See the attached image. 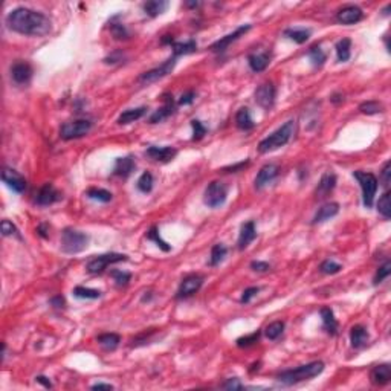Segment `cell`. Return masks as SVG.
<instances>
[{
  "instance_id": "cell-1",
  "label": "cell",
  "mask_w": 391,
  "mask_h": 391,
  "mask_svg": "<svg viewBox=\"0 0 391 391\" xmlns=\"http://www.w3.org/2000/svg\"><path fill=\"white\" fill-rule=\"evenodd\" d=\"M7 25L11 31L29 37H43L51 32V20L34 10L16 8L7 16Z\"/></svg>"
},
{
  "instance_id": "cell-2",
  "label": "cell",
  "mask_w": 391,
  "mask_h": 391,
  "mask_svg": "<svg viewBox=\"0 0 391 391\" xmlns=\"http://www.w3.org/2000/svg\"><path fill=\"white\" fill-rule=\"evenodd\" d=\"M324 370V364L321 361H315V362H310V364H306V365H300L297 368H292V370H286V371H281L277 379L278 382L284 383V385H294V383H298V382H303V380H309L318 374H321Z\"/></svg>"
},
{
  "instance_id": "cell-3",
  "label": "cell",
  "mask_w": 391,
  "mask_h": 391,
  "mask_svg": "<svg viewBox=\"0 0 391 391\" xmlns=\"http://www.w3.org/2000/svg\"><path fill=\"white\" fill-rule=\"evenodd\" d=\"M295 127H297V124H295L294 119L287 121L280 128H277L272 135H269L268 138L260 141L258 151L260 153H269V151H274L280 147H284L292 139V136L295 133Z\"/></svg>"
},
{
  "instance_id": "cell-4",
  "label": "cell",
  "mask_w": 391,
  "mask_h": 391,
  "mask_svg": "<svg viewBox=\"0 0 391 391\" xmlns=\"http://www.w3.org/2000/svg\"><path fill=\"white\" fill-rule=\"evenodd\" d=\"M87 245H89V236L86 233H81L72 228H66L61 233V251L64 254H69V255L78 254L84 251Z\"/></svg>"
},
{
  "instance_id": "cell-5",
  "label": "cell",
  "mask_w": 391,
  "mask_h": 391,
  "mask_svg": "<svg viewBox=\"0 0 391 391\" xmlns=\"http://www.w3.org/2000/svg\"><path fill=\"white\" fill-rule=\"evenodd\" d=\"M353 177L359 182V186L362 189V202L365 208H371L373 202H374V196L377 191V179L373 173H367V171H354Z\"/></svg>"
},
{
  "instance_id": "cell-6",
  "label": "cell",
  "mask_w": 391,
  "mask_h": 391,
  "mask_svg": "<svg viewBox=\"0 0 391 391\" xmlns=\"http://www.w3.org/2000/svg\"><path fill=\"white\" fill-rule=\"evenodd\" d=\"M226 198H228V188H226V185L219 182V180H214L205 189L204 202L210 208H219V207H222L226 202Z\"/></svg>"
},
{
  "instance_id": "cell-7",
  "label": "cell",
  "mask_w": 391,
  "mask_h": 391,
  "mask_svg": "<svg viewBox=\"0 0 391 391\" xmlns=\"http://www.w3.org/2000/svg\"><path fill=\"white\" fill-rule=\"evenodd\" d=\"M92 128V122L89 119H75V121H68L61 125L60 128V136L64 141L71 139H78L86 136Z\"/></svg>"
},
{
  "instance_id": "cell-8",
  "label": "cell",
  "mask_w": 391,
  "mask_h": 391,
  "mask_svg": "<svg viewBox=\"0 0 391 391\" xmlns=\"http://www.w3.org/2000/svg\"><path fill=\"white\" fill-rule=\"evenodd\" d=\"M125 260H127V255H124V254H115V252L103 254V255H98V257L92 258L87 263V271L90 274H101L109 265L118 263V262H125Z\"/></svg>"
},
{
  "instance_id": "cell-9",
  "label": "cell",
  "mask_w": 391,
  "mask_h": 391,
  "mask_svg": "<svg viewBox=\"0 0 391 391\" xmlns=\"http://www.w3.org/2000/svg\"><path fill=\"white\" fill-rule=\"evenodd\" d=\"M176 57H171V58H168L167 61H164L159 68H154V69H151V71H148V72H145V74H142L141 77H139V81L141 83H144V84H150V83H154V81H157V80H160V78H164V77H167L168 74H171V71L174 69V66H176Z\"/></svg>"
},
{
  "instance_id": "cell-10",
  "label": "cell",
  "mask_w": 391,
  "mask_h": 391,
  "mask_svg": "<svg viewBox=\"0 0 391 391\" xmlns=\"http://www.w3.org/2000/svg\"><path fill=\"white\" fill-rule=\"evenodd\" d=\"M277 89L272 83H265L255 90V103L263 109H271L275 103Z\"/></svg>"
},
{
  "instance_id": "cell-11",
  "label": "cell",
  "mask_w": 391,
  "mask_h": 391,
  "mask_svg": "<svg viewBox=\"0 0 391 391\" xmlns=\"http://www.w3.org/2000/svg\"><path fill=\"white\" fill-rule=\"evenodd\" d=\"M204 284V277L202 275H188L186 278L182 280L179 290H177V298H188L192 297L196 292H199V289Z\"/></svg>"
},
{
  "instance_id": "cell-12",
  "label": "cell",
  "mask_w": 391,
  "mask_h": 391,
  "mask_svg": "<svg viewBox=\"0 0 391 391\" xmlns=\"http://www.w3.org/2000/svg\"><path fill=\"white\" fill-rule=\"evenodd\" d=\"M60 199H61V194L57 191V188L52 183H45L37 192L36 204L40 207H49V205L58 202Z\"/></svg>"
},
{
  "instance_id": "cell-13",
  "label": "cell",
  "mask_w": 391,
  "mask_h": 391,
  "mask_svg": "<svg viewBox=\"0 0 391 391\" xmlns=\"http://www.w3.org/2000/svg\"><path fill=\"white\" fill-rule=\"evenodd\" d=\"M2 180L16 192L22 194L26 189V179L13 168H4L2 171Z\"/></svg>"
},
{
  "instance_id": "cell-14",
  "label": "cell",
  "mask_w": 391,
  "mask_h": 391,
  "mask_svg": "<svg viewBox=\"0 0 391 391\" xmlns=\"http://www.w3.org/2000/svg\"><path fill=\"white\" fill-rule=\"evenodd\" d=\"M280 168L275 164H266L260 168L257 177H255V188L257 189H263L265 186H268L271 182L275 180V177L278 176Z\"/></svg>"
},
{
  "instance_id": "cell-15",
  "label": "cell",
  "mask_w": 391,
  "mask_h": 391,
  "mask_svg": "<svg viewBox=\"0 0 391 391\" xmlns=\"http://www.w3.org/2000/svg\"><path fill=\"white\" fill-rule=\"evenodd\" d=\"M251 29V25H243V26H240V28H237L234 32H231V34H228L226 37H223V39H220V40H217L216 43H213L211 45V51L213 52H223L231 43H234L236 40H239L243 34H246L248 31Z\"/></svg>"
},
{
  "instance_id": "cell-16",
  "label": "cell",
  "mask_w": 391,
  "mask_h": 391,
  "mask_svg": "<svg viewBox=\"0 0 391 391\" xmlns=\"http://www.w3.org/2000/svg\"><path fill=\"white\" fill-rule=\"evenodd\" d=\"M11 77L17 84H28L32 78V68L25 61H17L11 66Z\"/></svg>"
},
{
  "instance_id": "cell-17",
  "label": "cell",
  "mask_w": 391,
  "mask_h": 391,
  "mask_svg": "<svg viewBox=\"0 0 391 391\" xmlns=\"http://www.w3.org/2000/svg\"><path fill=\"white\" fill-rule=\"evenodd\" d=\"M362 16L364 14H362L361 8H357L354 5H348V7H344L342 10L338 11L336 19L342 25H354V23H357L362 19Z\"/></svg>"
},
{
  "instance_id": "cell-18",
  "label": "cell",
  "mask_w": 391,
  "mask_h": 391,
  "mask_svg": "<svg viewBox=\"0 0 391 391\" xmlns=\"http://www.w3.org/2000/svg\"><path fill=\"white\" fill-rule=\"evenodd\" d=\"M162 100H164V106L160 109H157L151 118H150V122L151 124H157V122H162L164 119H167L173 112H174V100L170 93H164L162 95Z\"/></svg>"
},
{
  "instance_id": "cell-19",
  "label": "cell",
  "mask_w": 391,
  "mask_h": 391,
  "mask_svg": "<svg viewBox=\"0 0 391 391\" xmlns=\"http://www.w3.org/2000/svg\"><path fill=\"white\" fill-rule=\"evenodd\" d=\"M145 154L148 157H151L153 160H157V162H170L176 154V148L173 147H156V145H151L147 148Z\"/></svg>"
},
{
  "instance_id": "cell-20",
  "label": "cell",
  "mask_w": 391,
  "mask_h": 391,
  "mask_svg": "<svg viewBox=\"0 0 391 391\" xmlns=\"http://www.w3.org/2000/svg\"><path fill=\"white\" fill-rule=\"evenodd\" d=\"M257 237V231H255V223L252 220L246 222L242 225V230H240V236H239V249L243 251L249 246L251 242H254V239Z\"/></svg>"
},
{
  "instance_id": "cell-21",
  "label": "cell",
  "mask_w": 391,
  "mask_h": 391,
  "mask_svg": "<svg viewBox=\"0 0 391 391\" xmlns=\"http://www.w3.org/2000/svg\"><path fill=\"white\" fill-rule=\"evenodd\" d=\"M370 377H371V382L374 385H386L391 379V367L388 364H380V365H376L371 373H370Z\"/></svg>"
},
{
  "instance_id": "cell-22",
  "label": "cell",
  "mask_w": 391,
  "mask_h": 391,
  "mask_svg": "<svg viewBox=\"0 0 391 391\" xmlns=\"http://www.w3.org/2000/svg\"><path fill=\"white\" fill-rule=\"evenodd\" d=\"M135 170V159L132 156H125V157H118L113 167V174L118 177H128Z\"/></svg>"
},
{
  "instance_id": "cell-23",
  "label": "cell",
  "mask_w": 391,
  "mask_h": 391,
  "mask_svg": "<svg viewBox=\"0 0 391 391\" xmlns=\"http://www.w3.org/2000/svg\"><path fill=\"white\" fill-rule=\"evenodd\" d=\"M338 213H339V205H338V204H335V202H332V204H325V205H322V207L318 210V213L315 214V217H313V223L316 225V223L327 222V220H330L332 217H335Z\"/></svg>"
},
{
  "instance_id": "cell-24",
  "label": "cell",
  "mask_w": 391,
  "mask_h": 391,
  "mask_svg": "<svg viewBox=\"0 0 391 391\" xmlns=\"http://www.w3.org/2000/svg\"><path fill=\"white\" fill-rule=\"evenodd\" d=\"M248 63H249V68L254 72H263L269 66V63H271V55H269V52L251 54L248 57Z\"/></svg>"
},
{
  "instance_id": "cell-25",
  "label": "cell",
  "mask_w": 391,
  "mask_h": 391,
  "mask_svg": "<svg viewBox=\"0 0 391 391\" xmlns=\"http://www.w3.org/2000/svg\"><path fill=\"white\" fill-rule=\"evenodd\" d=\"M236 124H237V127H239L240 130H243V132H248V130H252V128H254L255 122H254V119H252V116H251L249 109L242 107V109L236 113Z\"/></svg>"
},
{
  "instance_id": "cell-26",
  "label": "cell",
  "mask_w": 391,
  "mask_h": 391,
  "mask_svg": "<svg viewBox=\"0 0 391 391\" xmlns=\"http://www.w3.org/2000/svg\"><path fill=\"white\" fill-rule=\"evenodd\" d=\"M350 342L354 348H362L368 342V332L362 325H354L350 330Z\"/></svg>"
},
{
  "instance_id": "cell-27",
  "label": "cell",
  "mask_w": 391,
  "mask_h": 391,
  "mask_svg": "<svg viewBox=\"0 0 391 391\" xmlns=\"http://www.w3.org/2000/svg\"><path fill=\"white\" fill-rule=\"evenodd\" d=\"M335 185H336V176H335V173L329 171L321 177V180L318 183V188H316V194L319 196V198H324L325 194H329L335 188Z\"/></svg>"
},
{
  "instance_id": "cell-28",
  "label": "cell",
  "mask_w": 391,
  "mask_h": 391,
  "mask_svg": "<svg viewBox=\"0 0 391 391\" xmlns=\"http://www.w3.org/2000/svg\"><path fill=\"white\" fill-rule=\"evenodd\" d=\"M321 318H322V325L327 333L336 335L338 332V321L333 315V310L330 307H322L321 309Z\"/></svg>"
},
{
  "instance_id": "cell-29",
  "label": "cell",
  "mask_w": 391,
  "mask_h": 391,
  "mask_svg": "<svg viewBox=\"0 0 391 391\" xmlns=\"http://www.w3.org/2000/svg\"><path fill=\"white\" fill-rule=\"evenodd\" d=\"M173 57H180V55H186L191 52L198 51V43L194 40H188V42H174L173 45Z\"/></svg>"
},
{
  "instance_id": "cell-30",
  "label": "cell",
  "mask_w": 391,
  "mask_h": 391,
  "mask_svg": "<svg viewBox=\"0 0 391 391\" xmlns=\"http://www.w3.org/2000/svg\"><path fill=\"white\" fill-rule=\"evenodd\" d=\"M142 8L148 17H157L168 8V2H165V0H151V2L144 4Z\"/></svg>"
},
{
  "instance_id": "cell-31",
  "label": "cell",
  "mask_w": 391,
  "mask_h": 391,
  "mask_svg": "<svg viewBox=\"0 0 391 391\" xmlns=\"http://www.w3.org/2000/svg\"><path fill=\"white\" fill-rule=\"evenodd\" d=\"M147 109L145 107H138V109H128L125 112H122L118 118V124L121 125H125V124H130L133 121H138L139 118H142L145 115Z\"/></svg>"
},
{
  "instance_id": "cell-32",
  "label": "cell",
  "mask_w": 391,
  "mask_h": 391,
  "mask_svg": "<svg viewBox=\"0 0 391 391\" xmlns=\"http://www.w3.org/2000/svg\"><path fill=\"white\" fill-rule=\"evenodd\" d=\"M350 49H351V42L350 39H342L336 43V55H338V61L344 63L348 61L350 58Z\"/></svg>"
},
{
  "instance_id": "cell-33",
  "label": "cell",
  "mask_w": 391,
  "mask_h": 391,
  "mask_svg": "<svg viewBox=\"0 0 391 391\" xmlns=\"http://www.w3.org/2000/svg\"><path fill=\"white\" fill-rule=\"evenodd\" d=\"M98 342L100 345H103L106 350H115L119 342H121V338L116 335V333H104V335H100L98 336Z\"/></svg>"
},
{
  "instance_id": "cell-34",
  "label": "cell",
  "mask_w": 391,
  "mask_h": 391,
  "mask_svg": "<svg viewBox=\"0 0 391 391\" xmlns=\"http://www.w3.org/2000/svg\"><path fill=\"white\" fill-rule=\"evenodd\" d=\"M284 36L289 37L290 40H294L295 43L303 45V43H306V42L309 40L310 31H309V29H298V28H295V29H286V31H284Z\"/></svg>"
},
{
  "instance_id": "cell-35",
  "label": "cell",
  "mask_w": 391,
  "mask_h": 391,
  "mask_svg": "<svg viewBox=\"0 0 391 391\" xmlns=\"http://www.w3.org/2000/svg\"><path fill=\"white\" fill-rule=\"evenodd\" d=\"M86 194L92 201H98V202H104V204L112 201V192H109L107 189H103V188H90V189H87Z\"/></svg>"
},
{
  "instance_id": "cell-36",
  "label": "cell",
  "mask_w": 391,
  "mask_h": 391,
  "mask_svg": "<svg viewBox=\"0 0 391 391\" xmlns=\"http://www.w3.org/2000/svg\"><path fill=\"white\" fill-rule=\"evenodd\" d=\"M377 211L385 217V219H389L391 217V194L389 191H385L382 194V198L379 199L377 202Z\"/></svg>"
},
{
  "instance_id": "cell-37",
  "label": "cell",
  "mask_w": 391,
  "mask_h": 391,
  "mask_svg": "<svg viewBox=\"0 0 391 391\" xmlns=\"http://www.w3.org/2000/svg\"><path fill=\"white\" fill-rule=\"evenodd\" d=\"M228 254V249L223 246V245H214L213 249H211V258H210V265L211 266H217L223 262V258L226 257Z\"/></svg>"
},
{
  "instance_id": "cell-38",
  "label": "cell",
  "mask_w": 391,
  "mask_h": 391,
  "mask_svg": "<svg viewBox=\"0 0 391 391\" xmlns=\"http://www.w3.org/2000/svg\"><path fill=\"white\" fill-rule=\"evenodd\" d=\"M283 330H284V322H283V321H274V322H271V324L266 327L265 335H266L268 339L274 341V339H277V338L281 336Z\"/></svg>"
},
{
  "instance_id": "cell-39",
  "label": "cell",
  "mask_w": 391,
  "mask_h": 391,
  "mask_svg": "<svg viewBox=\"0 0 391 391\" xmlns=\"http://www.w3.org/2000/svg\"><path fill=\"white\" fill-rule=\"evenodd\" d=\"M74 295L77 298H86V300H98L101 297V292L96 289H89V287H83V286H77L74 289Z\"/></svg>"
},
{
  "instance_id": "cell-40",
  "label": "cell",
  "mask_w": 391,
  "mask_h": 391,
  "mask_svg": "<svg viewBox=\"0 0 391 391\" xmlns=\"http://www.w3.org/2000/svg\"><path fill=\"white\" fill-rule=\"evenodd\" d=\"M309 58H310V61H312L313 66H318V68H319V66H322L324 61H325V54H324V51L321 49V46L315 45V46H312L310 51H309Z\"/></svg>"
},
{
  "instance_id": "cell-41",
  "label": "cell",
  "mask_w": 391,
  "mask_h": 391,
  "mask_svg": "<svg viewBox=\"0 0 391 391\" xmlns=\"http://www.w3.org/2000/svg\"><path fill=\"white\" fill-rule=\"evenodd\" d=\"M147 239L148 240H153L162 251H165V252H168L170 249H171V246L167 243V242H164L162 239H160V236H159V230L156 228V226H153L150 231H148V234H147Z\"/></svg>"
},
{
  "instance_id": "cell-42",
  "label": "cell",
  "mask_w": 391,
  "mask_h": 391,
  "mask_svg": "<svg viewBox=\"0 0 391 391\" xmlns=\"http://www.w3.org/2000/svg\"><path fill=\"white\" fill-rule=\"evenodd\" d=\"M382 104L377 103V101H367V103H362L359 106V110L364 113V115H376V113H380L382 112Z\"/></svg>"
},
{
  "instance_id": "cell-43",
  "label": "cell",
  "mask_w": 391,
  "mask_h": 391,
  "mask_svg": "<svg viewBox=\"0 0 391 391\" xmlns=\"http://www.w3.org/2000/svg\"><path fill=\"white\" fill-rule=\"evenodd\" d=\"M260 336H262V332L257 330V332H254V333H251V335H246V336L239 338V339H237V345H239L240 348H243V347H251V345H254L255 342H258Z\"/></svg>"
},
{
  "instance_id": "cell-44",
  "label": "cell",
  "mask_w": 391,
  "mask_h": 391,
  "mask_svg": "<svg viewBox=\"0 0 391 391\" xmlns=\"http://www.w3.org/2000/svg\"><path fill=\"white\" fill-rule=\"evenodd\" d=\"M138 188L142 192H150L153 189V176L150 173H142V176L138 179Z\"/></svg>"
},
{
  "instance_id": "cell-45",
  "label": "cell",
  "mask_w": 391,
  "mask_h": 391,
  "mask_svg": "<svg viewBox=\"0 0 391 391\" xmlns=\"http://www.w3.org/2000/svg\"><path fill=\"white\" fill-rule=\"evenodd\" d=\"M341 269H342V266H341L339 263L333 262V260H325V262H322L321 266H319V271H321L322 274H327V275H335V274H338Z\"/></svg>"
},
{
  "instance_id": "cell-46",
  "label": "cell",
  "mask_w": 391,
  "mask_h": 391,
  "mask_svg": "<svg viewBox=\"0 0 391 391\" xmlns=\"http://www.w3.org/2000/svg\"><path fill=\"white\" fill-rule=\"evenodd\" d=\"M191 127H192V139L194 141H199V139H202L205 136L207 128H205V125L199 119H192L191 121Z\"/></svg>"
},
{
  "instance_id": "cell-47",
  "label": "cell",
  "mask_w": 391,
  "mask_h": 391,
  "mask_svg": "<svg viewBox=\"0 0 391 391\" xmlns=\"http://www.w3.org/2000/svg\"><path fill=\"white\" fill-rule=\"evenodd\" d=\"M389 274H391V263H389V262H385V263L377 269V272H376V275H374V284L382 283L385 278H388Z\"/></svg>"
},
{
  "instance_id": "cell-48",
  "label": "cell",
  "mask_w": 391,
  "mask_h": 391,
  "mask_svg": "<svg viewBox=\"0 0 391 391\" xmlns=\"http://www.w3.org/2000/svg\"><path fill=\"white\" fill-rule=\"evenodd\" d=\"M112 278L115 280L116 286H127L128 281L132 280V274L124 272V271H112Z\"/></svg>"
},
{
  "instance_id": "cell-49",
  "label": "cell",
  "mask_w": 391,
  "mask_h": 391,
  "mask_svg": "<svg viewBox=\"0 0 391 391\" xmlns=\"http://www.w3.org/2000/svg\"><path fill=\"white\" fill-rule=\"evenodd\" d=\"M0 230H2V234H4L5 237L13 236V234L19 236L17 228H16V226L13 225V222H10V220H2V225H0Z\"/></svg>"
},
{
  "instance_id": "cell-50",
  "label": "cell",
  "mask_w": 391,
  "mask_h": 391,
  "mask_svg": "<svg viewBox=\"0 0 391 391\" xmlns=\"http://www.w3.org/2000/svg\"><path fill=\"white\" fill-rule=\"evenodd\" d=\"M112 32H113L115 39H118V40H122V39H128V32H127L125 26H124V25H121V23L112 25Z\"/></svg>"
},
{
  "instance_id": "cell-51",
  "label": "cell",
  "mask_w": 391,
  "mask_h": 391,
  "mask_svg": "<svg viewBox=\"0 0 391 391\" xmlns=\"http://www.w3.org/2000/svg\"><path fill=\"white\" fill-rule=\"evenodd\" d=\"M382 183L388 188L389 182H391V164L389 162H385L383 168H382Z\"/></svg>"
},
{
  "instance_id": "cell-52",
  "label": "cell",
  "mask_w": 391,
  "mask_h": 391,
  "mask_svg": "<svg viewBox=\"0 0 391 391\" xmlns=\"http://www.w3.org/2000/svg\"><path fill=\"white\" fill-rule=\"evenodd\" d=\"M258 292H260V289H258V287H248V289L243 292V295H242V298H240V303H243V304L249 303V301H251V298H252V297H255Z\"/></svg>"
},
{
  "instance_id": "cell-53",
  "label": "cell",
  "mask_w": 391,
  "mask_h": 391,
  "mask_svg": "<svg viewBox=\"0 0 391 391\" xmlns=\"http://www.w3.org/2000/svg\"><path fill=\"white\" fill-rule=\"evenodd\" d=\"M222 388H225V389H242L243 385H242V382H240L237 377H234V379H228V380L222 385Z\"/></svg>"
},
{
  "instance_id": "cell-54",
  "label": "cell",
  "mask_w": 391,
  "mask_h": 391,
  "mask_svg": "<svg viewBox=\"0 0 391 391\" xmlns=\"http://www.w3.org/2000/svg\"><path fill=\"white\" fill-rule=\"evenodd\" d=\"M194 98H196V93H194L192 90H188V92H185V93L180 96L179 104H180V106H188V104H191V103L194 101Z\"/></svg>"
},
{
  "instance_id": "cell-55",
  "label": "cell",
  "mask_w": 391,
  "mask_h": 391,
  "mask_svg": "<svg viewBox=\"0 0 391 391\" xmlns=\"http://www.w3.org/2000/svg\"><path fill=\"white\" fill-rule=\"evenodd\" d=\"M251 268H252V271H255V272H266V271L271 269V266H269L266 262H252V263H251Z\"/></svg>"
},
{
  "instance_id": "cell-56",
  "label": "cell",
  "mask_w": 391,
  "mask_h": 391,
  "mask_svg": "<svg viewBox=\"0 0 391 391\" xmlns=\"http://www.w3.org/2000/svg\"><path fill=\"white\" fill-rule=\"evenodd\" d=\"M49 303L54 306V307H64V298L61 295H57V297H52L49 300Z\"/></svg>"
},
{
  "instance_id": "cell-57",
  "label": "cell",
  "mask_w": 391,
  "mask_h": 391,
  "mask_svg": "<svg viewBox=\"0 0 391 391\" xmlns=\"http://www.w3.org/2000/svg\"><path fill=\"white\" fill-rule=\"evenodd\" d=\"M249 162L246 160V162H240V164H237V165H231V167H228V168H225V171H230V173H236L237 170H240V168H243V167H246Z\"/></svg>"
},
{
  "instance_id": "cell-58",
  "label": "cell",
  "mask_w": 391,
  "mask_h": 391,
  "mask_svg": "<svg viewBox=\"0 0 391 391\" xmlns=\"http://www.w3.org/2000/svg\"><path fill=\"white\" fill-rule=\"evenodd\" d=\"M36 380H37L39 383H42L43 386H46V388H51V386H52L51 380H49L48 377H45V376H37V377H36Z\"/></svg>"
},
{
  "instance_id": "cell-59",
  "label": "cell",
  "mask_w": 391,
  "mask_h": 391,
  "mask_svg": "<svg viewBox=\"0 0 391 391\" xmlns=\"http://www.w3.org/2000/svg\"><path fill=\"white\" fill-rule=\"evenodd\" d=\"M92 389H113V386L110 383H103V382H98L95 385H92Z\"/></svg>"
},
{
  "instance_id": "cell-60",
  "label": "cell",
  "mask_w": 391,
  "mask_h": 391,
  "mask_svg": "<svg viewBox=\"0 0 391 391\" xmlns=\"http://www.w3.org/2000/svg\"><path fill=\"white\" fill-rule=\"evenodd\" d=\"M330 101H332V103H335V104H339V103H342V101H344V96H342L341 93H333V95H332V98H330Z\"/></svg>"
},
{
  "instance_id": "cell-61",
  "label": "cell",
  "mask_w": 391,
  "mask_h": 391,
  "mask_svg": "<svg viewBox=\"0 0 391 391\" xmlns=\"http://www.w3.org/2000/svg\"><path fill=\"white\" fill-rule=\"evenodd\" d=\"M37 233H39L43 239H46V237H48V234H46V225H45V223H42V225L37 228Z\"/></svg>"
}]
</instances>
